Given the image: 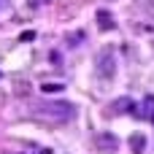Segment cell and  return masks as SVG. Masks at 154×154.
I'll list each match as a JSON object with an SVG mask.
<instances>
[{"label":"cell","mask_w":154,"mask_h":154,"mask_svg":"<svg viewBox=\"0 0 154 154\" xmlns=\"http://www.w3.org/2000/svg\"><path fill=\"white\" fill-rule=\"evenodd\" d=\"M149 30H154V27H149Z\"/></svg>","instance_id":"cell-11"},{"label":"cell","mask_w":154,"mask_h":154,"mask_svg":"<svg viewBox=\"0 0 154 154\" xmlns=\"http://www.w3.org/2000/svg\"><path fill=\"white\" fill-rule=\"evenodd\" d=\"M97 24H100V30H114V27H116L111 11H97Z\"/></svg>","instance_id":"cell-7"},{"label":"cell","mask_w":154,"mask_h":154,"mask_svg":"<svg viewBox=\"0 0 154 154\" xmlns=\"http://www.w3.org/2000/svg\"><path fill=\"white\" fill-rule=\"evenodd\" d=\"M114 111H116V114H135V103H133L130 97H119V100L114 103Z\"/></svg>","instance_id":"cell-6"},{"label":"cell","mask_w":154,"mask_h":154,"mask_svg":"<svg viewBox=\"0 0 154 154\" xmlns=\"http://www.w3.org/2000/svg\"><path fill=\"white\" fill-rule=\"evenodd\" d=\"M135 114L141 119H146V122L154 125V95H146L143 97V103H141V108H135Z\"/></svg>","instance_id":"cell-4"},{"label":"cell","mask_w":154,"mask_h":154,"mask_svg":"<svg viewBox=\"0 0 154 154\" xmlns=\"http://www.w3.org/2000/svg\"><path fill=\"white\" fill-rule=\"evenodd\" d=\"M95 146H97V152L114 154V152H119V138H116V135H111V133H97Z\"/></svg>","instance_id":"cell-3"},{"label":"cell","mask_w":154,"mask_h":154,"mask_svg":"<svg viewBox=\"0 0 154 154\" xmlns=\"http://www.w3.org/2000/svg\"><path fill=\"white\" fill-rule=\"evenodd\" d=\"M143 149H146V135L133 133V135H130V152L133 154H143Z\"/></svg>","instance_id":"cell-5"},{"label":"cell","mask_w":154,"mask_h":154,"mask_svg":"<svg viewBox=\"0 0 154 154\" xmlns=\"http://www.w3.org/2000/svg\"><path fill=\"white\" fill-rule=\"evenodd\" d=\"M114 57H116V51H114L111 46L103 49L100 57H97V65H95V68H97V76H100L103 81H111L114 73H116V60H114Z\"/></svg>","instance_id":"cell-2"},{"label":"cell","mask_w":154,"mask_h":154,"mask_svg":"<svg viewBox=\"0 0 154 154\" xmlns=\"http://www.w3.org/2000/svg\"><path fill=\"white\" fill-rule=\"evenodd\" d=\"M19 41H24V43H30V41H35V32H32V30H24V32L19 35Z\"/></svg>","instance_id":"cell-10"},{"label":"cell","mask_w":154,"mask_h":154,"mask_svg":"<svg viewBox=\"0 0 154 154\" xmlns=\"http://www.w3.org/2000/svg\"><path fill=\"white\" fill-rule=\"evenodd\" d=\"M30 114L35 119H43L46 125H65V122H70L76 116V106L65 103V100H60V103H41V106H32Z\"/></svg>","instance_id":"cell-1"},{"label":"cell","mask_w":154,"mask_h":154,"mask_svg":"<svg viewBox=\"0 0 154 154\" xmlns=\"http://www.w3.org/2000/svg\"><path fill=\"white\" fill-rule=\"evenodd\" d=\"M65 89V84H51V81H46V84H41V92H46V95H51V92H62Z\"/></svg>","instance_id":"cell-8"},{"label":"cell","mask_w":154,"mask_h":154,"mask_svg":"<svg viewBox=\"0 0 154 154\" xmlns=\"http://www.w3.org/2000/svg\"><path fill=\"white\" fill-rule=\"evenodd\" d=\"M81 41H84V32H73V35L68 38V43H70V46H79Z\"/></svg>","instance_id":"cell-9"}]
</instances>
